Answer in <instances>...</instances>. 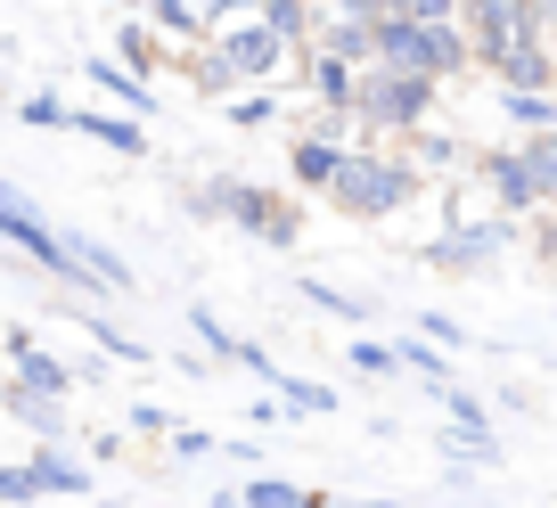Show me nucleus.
I'll return each mask as SVG.
<instances>
[{
    "label": "nucleus",
    "instance_id": "a211bd4d",
    "mask_svg": "<svg viewBox=\"0 0 557 508\" xmlns=\"http://www.w3.org/2000/svg\"><path fill=\"white\" fill-rule=\"evenodd\" d=\"M66 132H83V140H107L115 157H148V123L107 115V107H74V123H66Z\"/></svg>",
    "mask_w": 557,
    "mask_h": 508
},
{
    "label": "nucleus",
    "instance_id": "6e6552de",
    "mask_svg": "<svg viewBox=\"0 0 557 508\" xmlns=\"http://www.w3.org/2000/svg\"><path fill=\"white\" fill-rule=\"evenodd\" d=\"M475 181L492 189V206H500L508 222H524V213H549V197H541V181H533V164H524V148H517V140L475 148Z\"/></svg>",
    "mask_w": 557,
    "mask_h": 508
},
{
    "label": "nucleus",
    "instance_id": "a878e982",
    "mask_svg": "<svg viewBox=\"0 0 557 508\" xmlns=\"http://www.w3.org/2000/svg\"><path fill=\"white\" fill-rule=\"evenodd\" d=\"M189 329H197V336H206V361H230V369H238V361H246V336H230V329H222V320H213V312H206V303H189Z\"/></svg>",
    "mask_w": 557,
    "mask_h": 508
},
{
    "label": "nucleus",
    "instance_id": "a19ab883",
    "mask_svg": "<svg viewBox=\"0 0 557 508\" xmlns=\"http://www.w3.org/2000/svg\"><path fill=\"white\" fill-rule=\"evenodd\" d=\"M369 508H401V500H369Z\"/></svg>",
    "mask_w": 557,
    "mask_h": 508
},
{
    "label": "nucleus",
    "instance_id": "39448f33",
    "mask_svg": "<svg viewBox=\"0 0 557 508\" xmlns=\"http://www.w3.org/2000/svg\"><path fill=\"white\" fill-rule=\"evenodd\" d=\"M0 238L17 246L34 271H50V280H66V287H83V271H74V246H66V230L50 222V213L34 206V197L17 189V181H0Z\"/></svg>",
    "mask_w": 557,
    "mask_h": 508
},
{
    "label": "nucleus",
    "instance_id": "6ab92c4d",
    "mask_svg": "<svg viewBox=\"0 0 557 508\" xmlns=\"http://www.w3.org/2000/svg\"><path fill=\"white\" fill-rule=\"evenodd\" d=\"M255 17L271 25V34L287 41V50H304V58H312V41H320V17H329V9H304V0H262Z\"/></svg>",
    "mask_w": 557,
    "mask_h": 508
},
{
    "label": "nucleus",
    "instance_id": "ea45409f",
    "mask_svg": "<svg viewBox=\"0 0 557 508\" xmlns=\"http://www.w3.org/2000/svg\"><path fill=\"white\" fill-rule=\"evenodd\" d=\"M541 25H549V41H557V9H541Z\"/></svg>",
    "mask_w": 557,
    "mask_h": 508
},
{
    "label": "nucleus",
    "instance_id": "f03ea898",
    "mask_svg": "<svg viewBox=\"0 0 557 508\" xmlns=\"http://www.w3.org/2000/svg\"><path fill=\"white\" fill-rule=\"evenodd\" d=\"M189 213H197V222H238L246 238H262V246H296V238H304V206H296V197L262 189V181H238V173L197 181V189H189Z\"/></svg>",
    "mask_w": 557,
    "mask_h": 508
},
{
    "label": "nucleus",
    "instance_id": "0eeeda50",
    "mask_svg": "<svg viewBox=\"0 0 557 508\" xmlns=\"http://www.w3.org/2000/svg\"><path fill=\"white\" fill-rule=\"evenodd\" d=\"M213 50H222V66L238 74L246 90H271V83H287V74H278V66L296 58V50H287V41L271 34V25H262V17H230L222 34H213Z\"/></svg>",
    "mask_w": 557,
    "mask_h": 508
},
{
    "label": "nucleus",
    "instance_id": "58836bf2",
    "mask_svg": "<svg viewBox=\"0 0 557 508\" xmlns=\"http://www.w3.org/2000/svg\"><path fill=\"white\" fill-rule=\"evenodd\" d=\"M533 255H541V263H557V206L541 213V230H533Z\"/></svg>",
    "mask_w": 557,
    "mask_h": 508
},
{
    "label": "nucleus",
    "instance_id": "7c9ffc66",
    "mask_svg": "<svg viewBox=\"0 0 557 508\" xmlns=\"http://www.w3.org/2000/svg\"><path fill=\"white\" fill-rule=\"evenodd\" d=\"M222 115H230V123H238V132H262V123H271V115H278V90H238V99H230V107H222Z\"/></svg>",
    "mask_w": 557,
    "mask_h": 508
},
{
    "label": "nucleus",
    "instance_id": "5701e85b",
    "mask_svg": "<svg viewBox=\"0 0 557 508\" xmlns=\"http://www.w3.org/2000/svg\"><path fill=\"white\" fill-rule=\"evenodd\" d=\"M278 410H287V419H329L336 386H320V377H278Z\"/></svg>",
    "mask_w": 557,
    "mask_h": 508
},
{
    "label": "nucleus",
    "instance_id": "b1692460",
    "mask_svg": "<svg viewBox=\"0 0 557 508\" xmlns=\"http://www.w3.org/2000/svg\"><path fill=\"white\" fill-rule=\"evenodd\" d=\"M115 50H123V66H132L139 83H148V66L164 58V41L148 34V17H123V25H115Z\"/></svg>",
    "mask_w": 557,
    "mask_h": 508
},
{
    "label": "nucleus",
    "instance_id": "79ce46f5",
    "mask_svg": "<svg viewBox=\"0 0 557 508\" xmlns=\"http://www.w3.org/2000/svg\"><path fill=\"white\" fill-rule=\"evenodd\" d=\"M0 99H9V90H0Z\"/></svg>",
    "mask_w": 557,
    "mask_h": 508
},
{
    "label": "nucleus",
    "instance_id": "dca6fc26",
    "mask_svg": "<svg viewBox=\"0 0 557 508\" xmlns=\"http://www.w3.org/2000/svg\"><path fill=\"white\" fill-rule=\"evenodd\" d=\"M401 164H410L418 181H435V173H459V164H475V148L459 140V132H410V140H401Z\"/></svg>",
    "mask_w": 557,
    "mask_h": 508
},
{
    "label": "nucleus",
    "instance_id": "4c0bfd02",
    "mask_svg": "<svg viewBox=\"0 0 557 508\" xmlns=\"http://www.w3.org/2000/svg\"><path fill=\"white\" fill-rule=\"evenodd\" d=\"M132 435H173V419L157 402H132Z\"/></svg>",
    "mask_w": 557,
    "mask_h": 508
},
{
    "label": "nucleus",
    "instance_id": "cd10ccee",
    "mask_svg": "<svg viewBox=\"0 0 557 508\" xmlns=\"http://www.w3.org/2000/svg\"><path fill=\"white\" fill-rule=\"evenodd\" d=\"M394 361H401V369H418V377H426L435 394H451V369H443V352L426 345V336H401V345H394Z\"/></svg>",
    "mask_w": 557,
    "mask_h": 508
},
{
    "label": "nucleus",
    "instance_id": "f704fd0d",
    "mask_svg": "<svg viewBox=\"0 0 557 508\" xmlns=\"http://www.w3.org/2000/svg\"><path fill=\"white\" fill-rule=\"evenodd\" d=\"M418 336H426L435 352H459V345H468V329H459L451 312H418Z\"/></svg>",
    "mask_w": 557,
    "mask_h": 508
},
{
    "label": "nucleus",
    "instance_id": "c9c22d12",
    "mask_svg": "<svg viewBox=\"0 0 557 508\" xmlns=\"http://www.w3.org/2000/svg\"><path fill=\"white\" fill-rule=\"evenodd\" d=\"M222 443L206 435V426H173V459H213Z\"/></svg>",
    "mask_w": 557,
    "mask_h": 508
},
{
    "label": "nucleus",
    "instance_id": "9b49d317",
    "mask_svg": "<svg viewBox=\"0 0 557 508\" xmlns=\"http://www.w3.org/2000/svg\"><path fill=\"white\" fill-rule=\"evenodd\" d=\"M222 25H230V9H189V0H157L148 9V34L173 41V50H213Z\"/></svg>",
    "mask_w": 557,
    "mask_h": 508
},
{
    "label": "nucleus",
    "instance_id": "aec40b11",
    "mask_svg": "<svg viewBox=\"0 0 557 508\" xmlns=\"http://www.w3.org/2000/svg\"><path fill=\"white\" fill-rule=\"evenodd\" d=\"M296 296H304V303H312V312H329V320H345V329H361V320H369V303H361V296H352V287H336V280H312V271H304V280H296Z\"/></svg>",
    "mask_w": 557,
    "mask_h": 508
},
{
    "label": "nucleus",
    "instance_id": "2eb2a0df",
    "mask_svg": "<svg viewBox=\"0 0 557 508\" xmlns=\"http://www.w3.org/2000/svg\"><path fill=\"white\" fill-rule=\"evenodd\" d=\"M25 475H34V492H41V500H50V492H66V500H83V492L99 484V475H90L83 459L66 451V443H41V451L25 459Z\"/></svg>",
    "mask_w": 557,
    "mask_h": 508
},
{
    "label": "nucleus",
    "instance_id": "20e7f679",
    "mask_svg": "<svg viewBox=\"0 0 557 508\" xmlns=\"http://www.w3.org/2000/svg\"><path fill=\"white\" fill-rule=\"evenodd\" d=\"M508 246H517V222L508 213H443V230L418 255H426V271H451V280H484L492 263H500Z\"/></svg>",
    "mask_w": 557,
    "mask_h": 508
},
{
    "label": "nucleus",
    "instance_id": "4be33fe9",
    "mask_svg": "<svg viewBox=\"0 0 557 508\" xmlns=\"http://www.w3.org/2000/svg\"><path fill=\"white\" fill-rule=\"evenodd\" d=\"M9 419L34 426L41 443H66V402H41V394H17V386H9Z\"/></svg>",
    "mask_w": 557,
    "mask_h": 508
},
{
    "label": "nucleus",
    "instance_id": "423d86ee",
    "mask_svg": "<svg viewBox=\"0 0 557 508\" xmlns=\"http://www.w3.org/2000/svg\"><path fill=\"white\" fill-rule=\"evenodd\" d=\"M459 34H468L475 66H500L524 41H549V25H541V9H524V0H475V9H459Z\"/></svg>",
    "mask_w": 557,
    "mask_h": 508
},
{
    "label": "nucleus",
    "instance_id": "72a5a7b5",
    "mask_svg": "<svg viewBox=\"0 0 557 508\" xmlns=\"http://www.w3.org/2000/svg\"><path fill=\"white\" fill-rule=\"evenodd\" d=\"M17 115H25V123H50V132H58V123H74V107L58 99V90H25V99H17Z\"/></svg>",
    "mask_w": 557,
    "mask_h": 508
},
{
    "label": "nucleus",
    "instance_id": "473e14b6",
    "mask_svg": "<svg viewBox=\"0 0 557 508\" xmlns=\"http://www.w3.org/2000/svg\"><path fill=\"white\" fill-rule=\"evenodd\" d=\"M345 352H352V369H361V377H394V369H401L394 345H377V336H352Z\"/></svg>",
    "mask_w": 557,
    "mask_h": 508
},
{
    "label": "nucleus",
    "instance_id": "2f4dec72",
    "mask_svg": "<svg viewBox=\"0 0 557 508\" xmlns=\"http://www.w3.org/2000/svg\"><path fill=\"white\" fill-rule=\"evenodd\" d=\"M524 148V164H533V181H541V197L557 206V132H541V140H517Z\"/></svg>",
    "mask_w": 557,
    "mask_h": 508
},
{
    "label": "nucleus",
    "instance_id": "9d476101",
    "mask_svg": "<svg viewBox=\"0 0 557 508\" xmlns=\"http://www.w3.org/2000/svg\"><path fill=\"white\" fill-rule=\"evenodd\" d=\"M287 83H304V90H312V115L352 123V90H361V74H352V66H336V58H320V50H312L296 74H287Z\"/></svg>",
    "mask_w": 557,
    "mask_h": 508
},
{
    "label": "nucleus",
    "instance_id": "f257e3e1",
    "mask_svg": "<svg viewBox=\"0 0 557 508\" xmlns=\"http://www.w3.org/2000/svg\"><path fill=\"white\" fill-rule=\"evenodd\" d=\"M369 41H377V66L418 74V83H451V74L475 66L459 17H418L410 0H401V9H369Z\"/></svg>",
    "mask_w": 557,
    "mask_h": 508
},
{
    "label": "nucleus",
    "instance_id": "4468645a",
    "mask_svg": "<svg viewBox=\"0 0 557 508\" xmlns=\"http://www.w3.org/2000/svg\"><path fill=\"white\" fill-rule=\"evenodd\" d=\"M345 157L352 148L320 140V132H296V140H287V173H296V189H312V197H329V181L345 173Z\"/></svg>",
    "mask_w": 557,
    "mask_h": 508
},
{
    "label": "nucleus",
    "instance_id": "bb28decb",
    "mask_svg": "<svg viewBox=\"0 0 557 508\" xmlns=\"http://www.w3.org/2000/svg\"><path fill=\"white\" fill-rule=\"evenodd\" d=\"M189 83L206 90V99H222V107H230V99H238V90H246L238 74L222 66V50H197V58H189Z\"/></svg>",
    "mask_w": 557,
    "mask_h": 508
},
{
    "label": "nucleus",
    "instance_id": "c85d7f7f",
    "mask_svg": "<svg viewBox=\"0 0 557 508\" xmlns=\"http://www.w3.org/2000/svg\"><path fill=\"white\" fill-rule=\"evenodd\" d=\"M500 115L517 123L524 140H541V132H557V99H508V90H500Z\"/></svg>",
    "mask_w": 557,
    "mask_h": 508
},
{
    "label": "nucleus",
    "instance_id": "f3484780",
    "mask_svg": "<svg viewBox=\"0 0 557 508\" xmlns=\"http://www.w3.org/2000/svg\"><path fill=\"white\" fill-rule=\"evenodd\" d=\"M83 74H90V83H99V90H107V99H115L132 123H148V115H157V90L139 83V74L123 66V58H83Z\"/></svg>",
    "mask_w": 557,
    "mask_h": 508
},
{
    "label": "nucleus",
    "instance_id": "1a4fd4ad",
    "mask_svg": "<svg viewBox=\"0 0 557 508\" xmlns=\"http://www.w3.org/2000/svg\"><path fill=\"white\" fill-rule=\"evenodd\" d=\"M0 345H9V386L17 394H41V402H66L74 394V369L58 352H41L34 329H0Z\"/></svg>",
    "mask_w": 557,
    "mask_h": 508
},
{
    "label": "nucleus",
    "instance_id": "412c9836",
    "mask_svg": "<svg viewBox=\"0 0 557 508\" xmlns=\"http://www.w3.org/2000/svg\"><path fill=\"white\" fill-rule=\"evenodd\" d=\"M238 500L246 508H336L329 492H304V484H287V475H255V484H238Z\"/></svg>",
    "mask_w": 557,
    "mask_h": 508
},
{
    "label": "nucleus",
    "instance_id": "393cba45",
    "mask_svg": "<svg viewBox=\"0 0 557 508\" xmlns=\"http://www.w3.org/2000/svg\"><path fill=\"white\" fill-rule=\"evenodd\" d=\"M435 402H443V426H459V435H492V410H484V394L451 386V394H435Z\"/></svg>",
    "mask_w": 557,
    "mask_h": 508
},
{
    "label": "nucleus",
    "instance_id": "ddd939ff",
    "mask_svg": "<svg viewBox=\"0 0 557 508\" xmlns=\"http://www.w3.org/2000/svg\"><path fill=\"white\" fill-rule=\"evenodd\" d=\"M320 58H336V66H377V41H369V9H336V17H320Z\"/></svg>",
    "mask_w": 557,
    "mask_h": 508
},
{
    "label": "nucleus",
    "instance_id": "c756f323",
    "mask_svg": "<svg viewBox=\"0 0 557 508\" xmlns=\"http://www.w3.org/2000/svg\"><path fill=\"white\" fill-rule=\"evenodd\" d=\"M83 336H99V352H115V361H157V352L139 345V336H123L115 320H99V312H83Z\"/></svg>",
    "mask_w": 557,
    "mask_h": 508
},
{
    "label": "nucleus",
    "instance_id": "7ed1b4c3",
    "mask_svg": "<svg viewBox=\"0 0 557 508\" xmlns=\"http://www.w3.org/2000/svg\"><path fill=\"white\" fill-rule=\"evenodd\" d=\"M426 197V181L401 164V148H352L345 173L329 181V206L345 213V222H385V213L418 206Z\"/></svg>",
    "mask_w": 557,
    "mask_h": 508
},
{
    "label": "nucleus",
    "instance_id": "e433bc0d",
    "mask_svg": "<svg viewBox=\"0 0 557 508\" xmlns=\"http://www.w3.org/2000/svg\"><path fill=\"white\" fill-rule=\"evenodd\" d=\"M0 500L25 508V500H41V492H34V475H25V468H0Z\"/></svg>",
    "mask_w": 557,
    "mask_h": 508
},
{
    "label": "nucleus",
    "instance_id": "f8f14e48",
    "mask_svg": "<svg viewBox=\"0 0 557 508\" xmlns=\"http://www.w3.org/2000/svg\"><path fill=\"white\" fill-rule=\"evenodd\" d=\"M492 74H500L508 99H557V41H524V50H508Z\"/></svg>",
    "mask_w": 557,
    "mask_h": 508
}]
</instances>
